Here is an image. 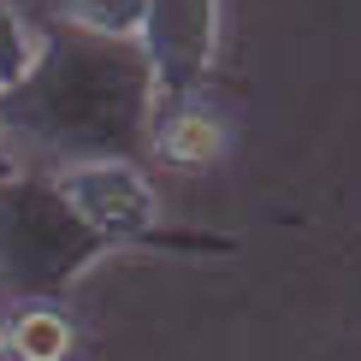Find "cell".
<instances>
[{
  "label": "cell",
  "mask_w": 361,
  "mask_h": 361,
  "mask_svg": "<svg viewBox=\"0 0 361 361\" xmlns=\"http://www.w3.org/2000/svg\"><path fill=\"white\" fill-rule=\"evenodd\" d=\"M30 59H36V36H30V24L18 18V6L0 0V89L18 83L30 71Z\"/></svg>",
  "instance_id": "cell-8"
},
{
  "label": "cell",
  "mask_w": 361,
  "mask_h": 361,
  "mask_svg": "<svg viewBox=\"0 0 361 361\" xmlns=\"http://www.w3.org/2000/svg\"><path fill=\"white\" fill-rule=\"evenodd\" d=\"M54 190L66 195V207L89 231H101L113 249H237V237L214 231H166L160 225V195L148 184L137 160H83L54 178Z\"/></svg>",
  "instance_id": "cell-3"
},
{
  "label": "cell",
  "mask_w": 361,
  "mask_h": 361,
  "mask_svg": "<svg viewBox=\"0 0 361 361\" xmlns=\"http://www.w3.org/2000/svg\"><path fill=\"white\" fill-rule=\"evenodd\" d=\"M6 355L18 361H66L71 355V326L59 308H24L6 332Z\"/></svg>",
  "instance_id": "cell-6"
},
{
  "label": "cell",
  "mask_w": 361,
  "mask_h": 361,
  "mask_svg": "<svg viewBox=\"0 0 361 361\" xmlns=\"http://www.w3.org/2000/svg\"><path fill=\"white\" fill-rule=\"evenodd\" d=\"M0 361H6V332H0Z\"/></svg>",
  "instance_id": "cell-9"
},
{
  "label": "cell",
  "mask_w": 361,
  "mask_h": 361,
  "mask_svg": "<svg viewBox=\"0 0 361 361\" xmlns=\"http://www.w3.org/2000/svg\"><path fill=\"white\" fill-rule=\"evenodd\" d=\"M148 0H59V18L66 30H83V36H107V42H137Z\"/></svg>",
  "instance_id": "cell-7"
},
{
  "label": "cell",
  "mask_w": 361,
  "mask_h": 361,
  "mask_svg": "<svg viewBox=\"0 0 361 361\" xmlns=\"http://www.w3.org/2000/svg\"><path fill=\"white\" fill-rule=\"evenodd\" d=\"M137 54L160 107H190L219 59V0H148L137 24Z\"/></svg>",
  "instance_id": "cell-4"
},
{
  "label": "cell",
  "mask_w": 361,
  "mask_h": 361,
  "mask_svg": "<svg viewBox=\"0 0 361 361\" xmlns=\"http://www.w3.org/2000/svg\"><path fill=\"white\" fill-rule=\"evenodd\" d=\"M154 130V83L137 42L54 30L12 89H0V142L48 160H130Z\"/></svg>",
  "instance_id": "cell-1"
},
{
  "label": "cell",
  "mask_w": 361,
  "mask_h": 361,
  "mask_svg": "<svg viewBox=\"0 0 361 361\" xmlns=\"http://www.w3.org/2000/svg\"><path fill=\"white\" fill-rule=\"evenodd\" d=\"M113 243L71 214L54 178H0V290L48 308Z\"/></svg>",
  "instance_id": "cell-2"
},
{
  "label": "cell",
  "mask_w": 361,
  "mask_h": 361,
  "mask_svg": "<svg viewBox=\"0 0 361 361\" xmlns=\"http://www.w3.org/2000/svg\"><path fill=\"white\" fill-rule=\"evenodd\" d=\"M148 142H154L172 166H190L195 172V166H214V160L225 154V125L214 113H195V107H160Z\"/></svg>",
  "instance_id": "cell-5"
}]
</instances>
